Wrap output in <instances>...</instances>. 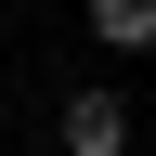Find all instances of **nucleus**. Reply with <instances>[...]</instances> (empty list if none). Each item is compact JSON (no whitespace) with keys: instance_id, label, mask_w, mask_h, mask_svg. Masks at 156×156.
<instances>
[{"instance_id":"1","label":"nucleus","mask_w":156,"mask_h":156,"mask_svg":"<svg viewBox=\"0 0 156 156\" xmlns=\"http://www.w3.org/2000/svg\"><path fill=\"white\" fill-rule=\"evenodd\" d=\"M117 143H130V104H117L104 78H91V91L65 104V156H117Z\"/></svg>"},{"instance_id":"2","label":"nucleus","mask_w":156,"mask_h":156,"mask_svg":"<svg viewBox=\"0 0 156 156\" xmlns=\"http://www.w3.org/2000/svg\"><path fill=\"white\" fill-rule=\"evenodd\" d=\"M91 39L104 52H156V0H91Z\"/></svg>"}]
</instances>
